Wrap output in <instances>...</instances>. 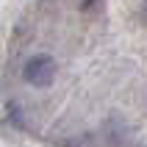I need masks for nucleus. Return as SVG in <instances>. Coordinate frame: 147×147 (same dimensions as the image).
<instances>
[{"label": "nucleus", "mask_w": 147, "mask_h": 147, "mask_svg": "<svg viewBox=\"0 0 147 147\" xmlns=\"http://www.w3.org/2000/svg\"><path fill=\"white\" fill-rule=\"evenodd\" d=\"M56 72H58L56 58L47 56V53H36V56H31L22 64V81L31 83V86H36V89L50 86V83L56 81Z\"/></svg>", "instance_id": "nucleus-1"}]
</instances>
